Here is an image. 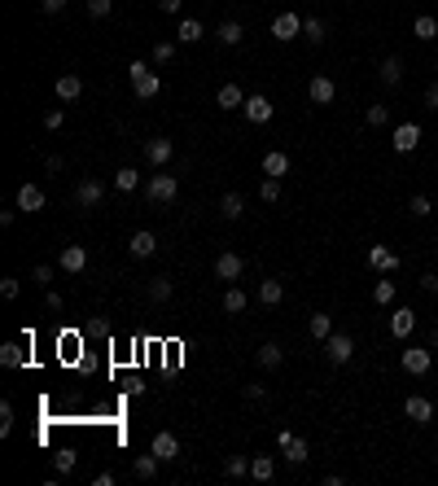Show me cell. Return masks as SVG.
<instances>
[{
  "instance_id": "obj_1",
  "label": "cell",
  "mask_w": 438,
  "mask_h": 486,
  "mask_svg": "<svg viewBox=\"0 0 438 486\" xmlns=\"http://www.w3.org/2000/svg\"><path fill=\"white\" fill-rule=\"evenodd\" d=\"M127 75H132V92L140 96V101H154V96L162 92V79L154 75L149 61H132V71H127Z\"/></svg>"
},
{
  "instance_id": "obj_2",
  "label": "cell",
  "mask_w": 438,
  "mask_h": 486,
  "mask_svg": "<svg viewBox=\"0 0 438 486\" xmlns=\"http://www.w3.org/2000/svg\"><path fill=\"white\" fill-rule=\"evenodd\" d=\"M175 193H180V184H175V175H149V184H145V198H149L154 206H171Z\"/></svg>"
},
{
  "instance_id": "obj_3",
  "label": "cell",
  "mask_w": 438,
  "mask_h": 486,
  "mask_svg": "<svg viewBox=\"0 0 438 486\" xmlns=\"http://www.w3.org/2000/svg\"><path fill=\"white\" fill-rule=\"evenodd\" d=\"M324 355H329V364H351V355H355V342L346 333H329V342H324Z\"/></svg>"
},
{
  "instance_id": "obj_4",
  "label": "cell",
  "mask_w": 438,
  "mask_h": 486,
  "mask_svg": "<svg viewBox=\"0 0 438 486\" xmlns=\"http://www.w3.org/2000/svg\"><path fill=\"white\" fill-rule=\"evenodd\" d=\"M272 36H277L281 44L298 40L302 36V18H298V13H277V18H272Z\"/></svg>"
},
{
  "instance_id": "obj_5",
  "label": "cell",
  "mask_w": 438,
  "mask_h": 486,
  "mask_svg": "<svg viewBox=\"0 0 438 486\" xmlns=\"http://www.w3.org/2000/svg\"><path fill=\"white\" fill-rule=\"evenodd\" d=\"M399 364H403V372H412V377H425L430 364H434V355H430V351H421V346H408V351L399 355Z\"/></svg>"
},
{
  "instance_id": "obj_6",
  "label": "cell",
  "mask_w": 438,
  "mask_h": 486,
  "mask_svg": "<svg viewBox=\"0 0 438 486\" xmlns=\"http://www.w3.org/2000/svg\"><path fill=\"white\" fill-rule=\"evenodd\" d=\"M403 412H408V420H412V425H430V420H434V403H430L425 395H408Z\"/></svg>"
},
{
  "instance_id": "obj_7",
  "label": "cell",
  "mask_w": 438,
  "mask_h": 486,
  "mask_svg": "<svg viewBox=\"0 0 438 486\" xmlns=\"http://www.w3.org/2000/svg\"><path fill=\"white\" fill-rule=\"evenodd\" d=\"M149 451H154V456H158L162 464H167V460H175V456H180V439H175L171 429H158V434H154V447H149Z\"/></svg>"
},
{
  "instance_id": "obj_8",
  "label": "cell",
  "mask_w": 438,
  "mask_h": 486,
  "mask_svg": "<svg viewBox=\"0 0 438 486\" xmlns=\"http://www.w3.org/2000/svg\"><path fill=\"white\" fill-rule=\"evenodd\" d=\"M175 154V145L167 136H154V140H145V158H149V167H167Z\"/></svg>"
},
{
  "instance_id": "obj_9",
  "label": "cell",
  "mask_w": 438,
  "mask_h": 486,
  "mask_svg": "<svg viewBox=\"0 0 438 486\" xmlns=\"http://www.w3.org/2000/svg\"><path fill=\"white\" fill-rule=\"evenodd\" d=\"M13 206L27 210V215H36V210H44V189H40V184H22L18 198H13Z\"/></svg>"
},
{
  "instance_id": "obj_10",
  "label": "cell",
  "mask_w": 438,
  "mask_h": 486,
  "mask_svg": "<svg viewBox=\"0 0 438 486\" xmlns=\"http://www.w3.org/2000/svg\"><path fill=\"white\" fill-rule=\"evenodd\" d=\"M241 272H246V258H241V254L228 250V254H219V258H215V277H219V281H237Z\"/></svg>"
},
{
  "instance_id": "obj_11",
  "label": "cell",
  "mask_w": 438,
  "mask_h": 486,
  "mask_svg": "<svg viewBox=\"0 0 438 486\" xmlns=\"http://www.w3.org/2000/svg\"><path fill=\"white\" fill-rule=\"evenodd\" d=\"M307 96H312L316 105H333V96H337V88H333V79L329 75H316L312 84H307Z\"/></svg>"
},
{
  "instance_id": "obj_12",
  "label": "cell",
  "mask_w": 438,
  "mask_h": 486,
  "mask_svg": "<svg viewBox=\"0 0 438 486\" xmlns=\"http://www.w3.org/2000/svg\"><path fill=\"white\" fill-rule=\"evenodd\" d=\"M241 110H246V119H250V123H268V119H272V101H268L263 92H250Z\"/></svg>"
},
{
  "instance_id": "obj_13",
  "label": "cell",
  "mask_w": 438,
  "mask_h": 486,
  "mask_svg": "<svg viewBox=\"0 0 438 486\" xmlns=\"http://www.w3.org/2000/svg\"><path fill=\"white\" fill-rule=\"evenodd\" d=\"M101 198H105V184L101 180H79L75 184V202L79 206H101Z\"/></svg>"
},
{
  "instance_id": "obj_14",
  "label": "cell",
  "mask_w": 438,
  "mask_h": 486,
  "mask_svg": "<svg viewBox=\"0 0 438 486\" xmlns=\"http://www.w3.org/2000/svg\"><path fill=\"white\" fill-rule=\"evenodd\" d=\"M421 145V127L416 123H399L395 127V154H412Z\"/></svg>"
},
{
  "instance_id": "obj_15",
  "label": "cell",
  "mask_w": 438,
  "mask_h": 486,
  "mask_svg": "<svg viewBox=\"0 0 438 486\" xmlns=\"http://www.w3.org/2000/svg\"><path fill=\"white\" fill-rule=\"evenodd\" d=\"M127 250H132V258H154L158 254V237L154 233H132V241H127Z\"/></svg>"
},
{
  "instance_id": "obj_16",
  "label": "cell",
  "mask_w": 438,
  "mask_h": 486,
  "mask_svg": "<svg viewBox=\"0 0 438 486\" xmlns=\"http://www.w3.org/2000/svg\"><path fill=\"white\" fill-rule=\"evenodd\" d=\"M368 267H372V272H399V254L386 250V246H372V250H368Z\"/></svg>"
},
{
  "instance_id": "obj_17",
  "label": "cell",
  "mask_w": 438,
  "mask_h": 486,
  "mask_svg": "<svg viewBox=\"0 0 438 486\" xmlns=\"http://www.w3.org/2000/svg\"><path fill=\"white\" fill-rule=\"evenodd\" d=\"M53 92H57V101H79V92H84V79H79V75H57Z\"/></svg>"
},
{
  "instance_id": "obj_18",
  "label": "cell",
  "mask_w": 438,
  "mask_h": 486,
  "mask_svg": "<svg viewBox=\"0 0 438 486\" xmlns=\"http://www.w3.org/2000/svg\"><path fill=\"white\" fill-rule=\"evenodd\" d=\"M377 79H381L386 88H399L403 84V57H386L381 66H377Z\"/></svg>"
},
{
  "instance_id": "obj_19",
  "label": "cell",
  "mask_w": 438,
  "mask_h": 486,
  "mask_svg": "<svg viewBox=\"0 0 438 486\" xmlns=\"http://www.w3.org/2000/svg\"><path fill=\"white\" fill-rule=\"evenodd\" d=\"M412 329H416L412 307H395V311H390V333H395V337H408Z\"/></svg>"
},
{
  "instance_id": "obj_20",
  "label": "cell",
  "mask_w": 438,
  "mask_h": 486,
  "mask_svg": "<svg viewBox=\"0 0 438 486\" xmlns=\"http://www.w3.org/2000/svg\"><path fill=\"white\" fill-rule=\"evenodd\" d=\"M57 263H61V272H84V267H88V250H84V246H66Z\"/></svg>"
},
{
  "instance_id": "obj_21",
  "label": "cell",
  "mask_w": 438,
  "mask_h": 486,
  "mask_svg": "<svg viewBox=\"0 0 438 486\" xmlns=\"http://www.w3.org/2000/svg\"><path fill=\"white\" fill-rule=\"evenodd\" d=\"M258 302H263V307H281L285 302V285L281 281H258Z\"/></svg>"
},
{
  "instance_id": "obj_22",
  "label": "cell",
  "mask_w": 438,
  "mask_h": 486,
  "mask_svg": "<svg viewBox=\"0 0 438 486\" xmlns=\"http://www.w3.org/2000/svg\"><path fill=\"white\" fill-rule=\"evenodd\" d=\"M215 101H219V110H241V105H246V92H241L237 84H224L215 92Z\"/></svg>"
},
{
  "instance_id": "obj_23",
  "label": "cell",
  "mask_w": 438,
  "mask_h": 486,
  "mask_svg": "<svg viewBox=\"0 0 438 486\" xmlns=\"http://www.w3.org/2000/svg\"><path fill=\"white\" fill-rule=\"evenodd\" d=\"M250 478L254 482H272L277 478V460L272 456H250Z\"/></svg>"
},
{
  "instance_id": "obj_24",
  "label": "cell",
  "mask_w": 438,
  "mask_h": 486,
  "mask_svg": "<svg viewBox=\"0 0 438 486\" xmlns=\"http://www.w3.org/2000/svg\"><path fill=\"white\" fill-rule=\"evenodd\" d=\"M219 215H224V219H241V215H246L241 193H224V198H219Z\"/></svg>"
},
{
  "instance_id": "obj_25",
  "label": "cell",
  "mask_w": 438,
  "mask_h": 486,
  "mask_svg": "<svg viewBox=\"0 0 438 486\" xmlns=\"http://www.w3.org/2000/svg\"><path fill=\"white\" fill-rule=\"evenodd\" d=\"M289 171V154H281V149H272V154H263V175H281Z\"/></svg>"
},
{
  "instance_id": "obj_26",
  "label": "cell",
  "mask_w": 438,
  "mask_h": 486,
  "mask_svg": "<svg viewBox=\"0 0 438 486\" xmlns=\"http://www.w3.org/2000/svg\"><path fill=\"white\" fill-rule=\"evenodd\" d=\"M158 464H162V460L149 451V456H136V460H132V473H136L140 482H149V478H158Z\"/></svg>"
},
{
  "instance_id": "obj_27",
  "label": "cell",
  "mask_w": 438,
  "mask_h": 486,
  "mask_svg": "<svg viewBox=\"0 0 438 486\" xmlns=\"http://www.w3.org/2000/svg\"><path fill=\"white\" fill-rule=\"evenodd\" d=\"M175 40H180V44H198V40H202V22H198V18H180V27H175Z\"/></svg>"
},
{
  "instance_id": "obj_28",
  "label": "cell",
  "mask_w": 438,
  "mask_h": 486,
  "mask_svg": "<svg viewBox=\"0 0 438 486\" xmlns=\"http://www.w3.org/2000/svg\"><path fill=\"white\" fill-rule=\"evenodd\" d=\"M246 289H241V285H233L228 289V294H224V311H228V316H241V311H246Z\"/></svg>"
},
{
  "instance_id": "obj_29",
  "label": "cell",
  "mask_w": 438,
  "mask_h": 486,
  "mask_svg": "<svg viewBox=\"0 0 438 486\" xmlns=\"http://www.w3.org/2000/svg\"><path fill=\"white\" fill-rule=\"evenodd\" d=\"M307 329H312V337H316V342H329V333H333V320L324 316V311H316L312 320H307Z\"/></svg>"
},
{
  "instance_id": "obj_30",
  "label": "cell",
  "mask_w": 438,
  "mask_h": 486,
  "mask_svg": "<svg viewBox=\"0 0 438 486\" xmlns=\"http://www.w3.org/2000/svg\"><path fill=\"white\" fill-rule=\"evenodd\" d=\"M149 61H154V66H171V61H175V44L171 40H158L149 48Z\"/></svg>"
},
{
  "instance_id": "obj_31",
  "label": "cell",
  "mask_w": 438,
  "mask_h": 486,
  "mask_svg": "<svg viewBox=\"0 0 438 486\" xmlns=\"http://www.w3.org/2000/svg\"><path fill=\"white\" fill-rule=\"evenodd\" d=\"M115 189H119V193H136V189H140V171H132V167L115 171Z\"/></svg>"
},
{
  "instance_id": "obj_32",
  "label": "cell",
  "mask_w": 438,
  "mask_h": 486,
  "mask_svg": "<svg viewBox=\"0 0 438 486\" xmlns=\"http://www.w3.org/2000/svg\"><path fill=\"white\" fill-rule=\"evenodd\" d=\"M263 368H281V360H285V351L277 346V342H268V346H258V355H254Z\"/></svg>"
},
{
  "instance_id": "obj_33",
  "label": "cell",
  "mask_w": 438,
  "mask_h": 486,
  "mask_svg": "<svg viewBox=\"0 0 438 486\" xmlns=\"http://www.w3.org/2000/svg\"><path fill=\"white\" fill-rule=\"evenodd\" d=\"M241 36H246V31H241V22H219V31H215V40L219 44H241Z\"/></svg>"
},
{
  "instance_id": "obj_34",
  "label": "cell",
  "mask_w": 438,
  "mask_h": 486,
  "mask_svg": "<svg viewBox=\"0 0 438 486\" xmlns=\"http://www.w3.org/2000/svg\"><path fill=\"white\" fill-rule=\"evenodd\" d=\"M412 31H416V40H434V36H438V18H430V13H421V18L412 22Z\"/></svg>"
},
{
  "instance_id": "obj_35",
  "label": "cell",
  "mask_w": 438,
  "mask_h": 486,
  "mask_svg": "<svg viewBox=\"0 0 438 486\" xmlns=\"http://www.w3.org/2000/svg\"><path fill=\"white\" fill-rule=\"evenodd\" d=\"M171 294H175V285H171L167 277H154V281H149V298H154V302H167Z\"/></svg>"
},
{
  "instance_id": "obj_36",
  "label": "cell",
  "mask_w": 438,
  "mask_h": 486,
  "mask_svg": "<svg viewBox=\"0 0 438 486\" xmlns=\"http://www.w3.org/2000/svg\"><path fill=\"white\" fill-rule=\"evenodd\" d=\"M302 36H307V44H324V22L320 18H302Z\"/></svg>"
},
{
  "instance_id": "obj_37",
  "label": "cell",
  "mask_w": 438,
  "mask_h": 486,
  "mask_svg": "<svg viewBox=\"0 0 438 486\" xmlns=\"http://www.w3.org/2000/svg\"><path fill=\"white\" fill-rule=\"evenodd\" d=\"M258 198H263L268 206H272V202H281V180H277V175H268V180L258 184Z\"/></svg>"
},
{
  "instance_id": "obj_38",
  "label": "cell",
  "mask_w": 438,
  "mask_h": 486,
  "mask_svg": "<svg viewBox=\"0 0 438 486\" xmlns=\"http://www.w3.org/2000/svg\"><path fill=\"white\" fill-rule=\"evenodd\" d=\"M372 302H377V307H390V302H395V281H377V289H372Z\"/></svg>"
},
{
  "instance_id": "obj_39",
  "label": "cell",
  "mask_w": 438,
  "mask_h": 486,
  "mask_svg": "<svg viewBox=\"0 0 438 486\" xmlns=\"http://www.w3.org/2000/svg\"><path fill=\"white\" fill-rule=\"evenodd\" d=\"M224 473H228V478H246L250 473V460L246 456H228V460H224Z\"/></svg>"
},
{
  "instance_id": "obj_40",
  "label": "cell",
  "mask_w": 438,
  "mask_h": 486,
  "mask_svg": "<svg viewBox=\"0 0 438 486\" xmlns=\"http://www.w3.org/2000/svg\"><path fill=\"white\" fill-rule=\"evenodd\" d=\"M364 119H368V127H386V123H390V110H386V105H368Z\"/></svg>"
},
{
  "instance_id": "obj_41",
  "label": "cell",
  "mask_w": 438,
  "mask_h": 486,
  "mask_svg": "<svg viewBox=\"0 0 438 486\" xmlns=\"http://www.w3.org/2000/svg\"><path fill=\"white\" fill-rule=\"evenodd\" d=\"M53 469H57V473H71V469H75V451H71V447H61L57 456H53Z\"/></svg>"
},
{
  "instance_id": "obj_42",
  "label": "cell",
  "mask_w": 438,
  "mask_h": 486,
  "mask_svg": "<svg viewBox=\"0 0 438 486\" xmlns=\"http://www.w3.org/2000/svg\"><path fill=\"white\" fill-rule=\"evenodd\" d=\"M285 460H289V464H302V460H307V443H302V439H294V443L285 447Z\"/></svg>"
},
{
  "instance_id": "obj_43",
  "label": "cell",
  "mask_w": 438,
  "mask_h": 486,
  "mask_svg": "<svg viewBox=\"0 0 438 486\" xmlns=\"http://www.w3.org/2000/svg\"><path fill=\"white\" fill-rule=\"evenodd\" d=\"M0 364H5V368H18V364H22V351L13 346V342H9V346H0Z\"/></svg>"
},
{
  "instance_id": "obj_44",
  "label": "cell",
  "mask_w": 438,
  "mask_h": 486,
  "mask_svg": "<svg viewBox=\"0 0 438 486\" xmlns=\"http://www.w3.org/2000/svg\"><path fill=\"white\" fill-rule=\"evenodd\" d=\"M408 210H412V215H416V219H425V215H430V210H434V206H430V198H425V193H416V198L408 202Z\"/></svg>"
},
{
  "instance_id": "obj_45",
  "label": "cell",
  "mask_w": 438,
  "mask_h": 486,
  "mask_svg": "<svg viewBox=\"0 0 438 486\" xmlns=\"http://www.w3.org/2000/svg\"><path fill=\"white\" fill-rule=\"evenodd\" d=\"M115 0H88V18H110Z\"/></svg>"
},
{
  "instance_id": "obj_46",
  "label": "cell",
  "mask_w": 438,
  "mask_h": 486,
  "mask_svg": "<svg viewBox=\"0 0 438 486\" xmlns=\"http://www.w3.org/2000/svg\"><path fill=\"white\" fill-rule=\"evenodd\" d=\"M61 123H66V110H61V105H57V110H48V115H44V127H48V132H57Z\"/></svg>"
},
{
  "instance_id": "obj_47",
  "label": "cell",
  "mask_w": 438,
  "mask_h": 486,
  "mask_svg": "<svg viewBox=\"0 0 438 486\" xmlns=\"http://www.w3.org/2000/svg\"><path fill=\"white\" fill-rule=\"evenodd\" d=\"M13 429V403L5 399V403H0V434H9Z\"/></svg>"
},
{
  "instance_id": "obj_48",
  "label": "cell",
  "mask_w": 438,
  "mask_h": 486,
  "mask_svg": "<svg viewBox=\"0 0 438 486\" xmlns=\"http://www.w3.org/2000/svg\"><path fill=\"white\" fill-rule=\"evenodd\" d=\"M31 281H36V285H44V289H48V285H53V267H48V263H40L36 272H31Z\"/></svg>"
},
{
  "instance_id": "obj_49",
  "label": "cell",
  "mask_w": 438,
  "mask_h": 486,
  "mask_svg": "<svg viewBox=\"0 0 438 486\" xmlns=\"http://www.w3.org/2000/svg\"><path fill=\"white\" fill-rule=\"evenodd\" d=\"M18 289H22V285L13 281V277H5V281H0V294H5V298H18Z\"/></svg>"
},
{
  "instance_id": "obj_50",
  "label": "cell",
  "mask_w": 438,
  "mask_h": 486,
  "mask_svg": "<svg viewBox=\"0 0 438 486\" xmlns=\"http://www.w3.org/2000/svg\"><path fill=\"white\" fill-rule=\"evenodd\" d=\"M158 9H162V13H171V18H175V13L184 9V0H158Z\"/></svg>"
},
{
  "instance_id": "obj_51",
  "label": "cell",
  "mask_w": 438,
  "mask_h": 486,
  "mask_svg": "<svg viewBox=\"0 0 438 486\" xmlns=\"http://www.w3.org/2000/svg\"><path fill=\"white\" fill-rule=\"evenodd\" d=\"M40 9L44 13H61V9H66V0H40Z\"/></svg>"
},
{
  "instance_id": "obj_52",
  "label": "cell",
  "mask_w": 438,
  "mask_h": 486,
  "mask_svg": "<svg viewBox=\"0 0 438 486\" xmlns=\"http://www.w3.org/2000/svg\"><path fill=\"white\" fill-rule=\"evenodd\" d=\"M425 110H438V84L425 88Z\"/></svg>"
},
{
  "instance_id": "obj_53",
  "label": "cell",
  "mask_w": 438,
  "mask_h": 486,
  "mask_svg": "<svg viewBox=\"0 0 438 486\" xmlns=\"http://www.w3.org/2000/svg\"><path fill=\"white\" fill-rule=\"evenodd\" d=\"M421 289H430V294H438V277H434V272H425V277H421Z\"/></svg>"
},
{
  "instance_id": "obj_54",
  "label": "cell",
  "mask_w": 438,
  "mask_h": 486,
  "mask_svg": "<svg viewBox=\"0 0 438 486\" xmlns=\"http://www.w3.org/2000/svg\"><path fill=\"white\" fill-rule=\"evenodd\" d=\"M44 167H48V171H53V175H57V171H61V167H66V162H61V158H57V154H48V158H44Z\"/></svg>"
},
{
  "instance_id": "obj_55",
  "label": "cell",
  "mask_w": 438,
  "mask_h": 486,
  "mask_svg": "<svg viewBox=\"0 0 438 486\" xmlns=\"http://www.w3.org/2000/svg\"><path fill=\"white\" fill-rule=\"evenodd\" d=\"M294 439H298V434H294V429H281V439H277V447L285 451V447H289V443H294Z\"/></svg>"
},
{
  "instance_id": "obj_56",
  "label": "cell",
  "mask_w": 438,
  "mask_h": 486,
  "mask_svg": "<svg viewBox=\"0 0 438 486\" xmlns=\"http://www.w3.org/2000/svg\"><path fill=\"white\" fill-rule=\"evenodd\" d=\"M434 71H438V57H434Z\"/></svg>"
},
{
  "instance_id": "obj_57",
  "label": "cell",
  "mask_w": 438,
  "mask_h": 486,
  "mask_svg": "<svg viewBox=\"0 0 438 486\" xmlns=\"http://www.w3.org/2000/svg\"><path fill=\"white\" fill-rule=\"evenodd\" d=\"M434 298H438V294H434Z\"/></svg>"
}]
</instances>
